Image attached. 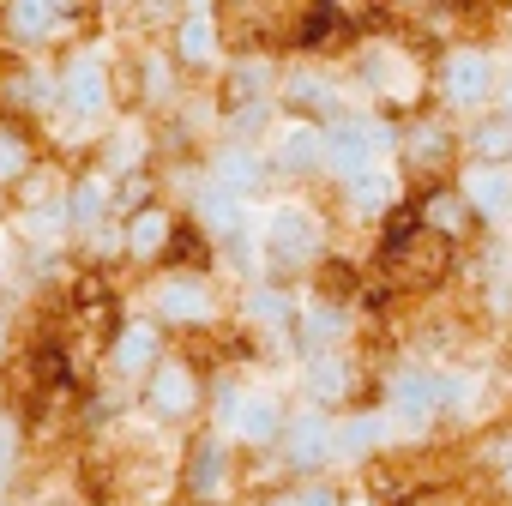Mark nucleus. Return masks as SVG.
Masks as SVG:
<instances>
[{
    "mask_svg": "<svg viewBox=\"0 0 512 506\" xmlns=\"http://www.w3.org/2000/svg\"><path fill=\"white\" fill-rule=\"evenodd\" d=\"M326 247H332V229L326 217L308 205V199H290V205H272L266 211V235H260V253H266V284H284L296 272H314L326 260Z\"/></svg>",
    "mask_w": 512,
    "mask_h": 506,
    "instance_id": "obj_1",
    "label": "nucleus"
},
{
    "mask_svg": "<svg viewBox=\"0 0 512 506\" xmlns=\"http://www.w3.org/2000/svg\"><path fill=\"white\" fill-rule=\"evenodd\" d=\"M428 97H434L440 115H470L476 121L500 97V61L482 43H452L428 73Z\"/></svg>",
    "mask_w": 512,
    "mask_h": 506,
    "instance_id": "obj_2",
    "label": "nucleus"
},
{
    "mask_svg": "<svg viewBox=\"0 0 512 506\" xmlns=\"http://www.w3.org/2000/svg\"><path fill=\"white\" fill-rule=\"evenodd\" d=\"M205 398H211V380H205V362L187 356V350H163V362L139 380V404L145 416L169 422V428H187L205 416Z\"/></svg>",
    "mask_w": 512,
    "mask_h": 506,
    "instance_id": "obj_3",
    "label": "nucleus"
},
{
    "mask_svg": "<svg viewBox=\"0 0 512 506\" xmlns=\"http://www.w3.org/2000/svg\"><path fill=\"white\" fill-rule=\"evenodd\" d=\"M398 151V121L392 115H368V109H350L326 127V169L338 181L350 175H368V169H386V157Z\"/></svg>",
    "mask_w": 512,
    "mask_h": 506,
    "instance_id": "obj_4",
    "label": "nucleus"
},
{
    "mask_svg": "<svg viewBox=\"0 0 512 506\" xmlns=\"http://www.w3.org/2000/svg\"><path fill=\"white\" fill-rule=\"evenodd\" d=\"M458 157H464V139H458L452 115H440V109H416V115L398 121V169L428 175V187H434V181H452Z\"/></svg>",
    "mask_w": 512,
    "mask_h": 506,
    "instance_id": "obj_5",
    "label": "nucleus"
},
{
    "mask_svg": "<svg viewBox=\"0 0 512 506\" xmlns=\"http://www.w3.org/2000/svg\"><path fill=\"white\" fill-rule=\"evenodd\" d=\"M332 440H338V416H326V410H290V422H284V434H278L272 452H278V464L296 482H320V470L338 464Z\"/></svg>",
    "mask_w": 512,
    "mask_h": 506,
    "instance_id": "obj_6",
    "label": "nucleus"
},
{
    "mask_svg": "<svg viewBox=\"0 0 512 506\" xmlns=\"http://www.w3.org/2000/svg\"><path fill=\"white\" fill-rule=\"evenodd\" d=\"M151 326H175V332H205L217 326V290L211 278H175V272H157L151 284Z\"/></svg>",
    "mask_w": 512,
    "mask_h": 506,
    "instance_id": "obj_7",
    "label": "nucleus"
},
{
    "mask_svg": "<svg viewBox=\"0 0 512 506\" xmlns=\"http://www.w3.org/2000/svg\"><path fill=\"white\" fill-rule=\"evenodd\" d=\"M284 422H290V410L272 392H235V404L217 416V434L229 446H241V452H272L278 434H284Z\"/></svg>",
    "mask_w": 512,
    "mask_h": 506,
    "instance_id": "obj_8",
    "label": "nucleus"
},
{
    "mask_svg": "<svg viewBox=\"0 0 512 506\" xmlns=\"http://www.w3.org/2000/svg\"><path fill=\"white\" fill-rule=\"evenodd\" d=\"M278 103L290 109V121H308V127H332L344 109V85L320 67H284L278 73Z\"/></svg>",
    "mask_w": 512,
    "mask_h": 506,
    "instance_id": "obj_9",
    "label": "nucleus"
},
{
    "mask_svg": "<svg viewBox=\"0 0 512 506\" xmlns=\"http://www.w3.org/2000/svg\"><path fill=\"white\" fill-rule=\"evenodd\" d=\"M302 386H308V404L326 410V416L368 410V404H362V368H356V356H344V350L308 356V362H302Z\"/></svg>",
    "mask_w": 512,
    "mask_h": 506,
    "instance_id": "obj_10",
    "label": "nucleus"
},
{
    "mask_svg": "<svg viewBox=\"0 0 512 506\" xmlns=\"http://www.w3.org/2000/svg\"><path fill=\"white\" fill-rule=\"evenodd\" d=\"M223 482H229V440H223L217 428H199V434L187 440V452H181L175 488H181L187 506H217Z\"/></svg>",
    "mask_w": 512,
    "mask_h": 506,
    "instance_id": "obj_11",
    "label": "nucleus"
},
{
    "mask_svg": "<svg viewBox=\"0 0 512 506\" xmlns=\"http://www.w3.org/2000/svg\"><path fill=\"white\" fill-rule=\"evenodd\" d=\"M380 410H386L392 428H428V422H440V368L404 362L386 380V404Z\"/></svg>",
    "mask_w": 512,
    "mask_h": 506,
    "instance_id": "obj_12",
    "label": "nucleus"
},
{
    "mask_svg": "<svg viewBox=\"0 0 512 506\" xmlns=\"http://www.w3.org/2000/svg\"><path fill=\"white\" fill-rule=\"evenodd\" d=\"M55 103H61V115L97 121L109 109V67H103V55H67L61 73H55Z\"/></svg>",
    "mask_w": 512,
    "mask_h": 506,
    "instance_id": "obj_13",
    "label": "nucleus"
},
{
    "mask_svg": "<svg viewBox=\"0 0 512 506\" xmlns=\"http://www.w3.org/2000/svg\"><path fill=\"white\" fill-rule=\"evenodd\" d=\"M163 350H169V344H163V326H151V320L139 314V320H121V326L109 332L103 362H109L115 380H133V386H139V380L163 362Z\"/></svg>",
    "mask_w": 512,
    "mask_h": 506,
    "instance_id": "obj_14",
    "label": "nucleus"
},
{
    "mask_svg": "<svg viewBox=\"0 0 512 506\" xmlns=\"http://www.w3.org/2000/svg\"><path fill=\"white\" fill-rule=\"evenodd\" d=\"M241 326H247V338L260 332L266 344H290L296 338V290L260 278V284L241 296Z\"/></svg>",
    "mask_w": 512,
    "mask_h": 506,
    "instance_id": "obj_15",
    "label": "nucleus"
},
{
    "mask_svg": "<svg viewBox=\"0 0 512 506\" xmlns=\"http://www.w3.org/2000/svg\"><path fill=\"white\" fill-rule=\"evenodd\" d=\"M217 55H223V19H217V7H193V13H181L175 19V67L181 73H199V67H217Z\"/></svg>",
    "mask_w": 512,
    "mask_h": 506,
    "instance_id": "obj_16",
    "label": "nucleus"
},
{
    "mask_svg": "<svg viewBox=\"0 0 512 506\" xmlns=\"http://www.w3.org/2000/svg\"><path fill=\"white\" fill-rule=\"evenodd\" d=\"M410 205H416L422 229H428L434 241H446V247H458V241L476 229V217H470V205H464V193H458L452 181H434V187H422Z\"/></svg>",
    "mask_w": 512,
    "mask_h": 506,
    "instance_id": "obj_17",
    "label": "nucleus"
},
{
    "mask_svg": "<svg viewBox=\"0 0 512 506\" xmlns=\"http://www.w3.org/2000/svg\"><path fill=\"white\" fill-rule=\"evenodd\" d=\"M386 446H392V422L380 404L338 416V440H332L338 464H374V458H386Z\"/></svg>",
    "mask_w": 512,
    "mask_h": 506,
    "instance_id": "obj_18",
    "label": "nucleus"
},
{
    "mask_svg": "<svg viewBox=\"0 0 512 506\" xmlns=\"http://www.w3.org/2000/svg\"><path fill=\"white\" fill-rule=\"evenodd\" d=\"M452 187L464 193V205H470L476 223H512V169H476V163H464L452 175Z\"/></svg>",
    "mask_w": 512,
    "mask_h": 506,
    "instance_id": "obj_19",
    "label": "nucleus"
},
{
    "mask_svg": "<svg viewBox=\"0 0 512 506\" xmlns=\"http://www.w3.org/2000/svg\"><path fill=\"white\" fill-rule=\"evenodd\" d=\"M97 169L109 181H127V175H145L151 169V121H121L103 133L97 145Z\"/></svg>",
    "mask_w": 512,
    "mask_h": 506,
    "instance_id": "obj_20",
    "label": "nucleus"
},
{
    "mask_svg": "<svg viewBox=\"0 0 512 506\" xmlns=\"http://www.w3.org/2000/svg\"><path fill=\"white\" fill-rule=\"evenodd\" d=\"M169 235H175V211H163V205H145V211L121 217V260H127V266H151V260H163Z\"/></svg>",
    "mask_w": 512,
    "mask_h": 506,
    "instance_id": "obj_21",
    "label": "nucleus"
},
{
    "mask_svg": "<svg viewBox=\"0 0 512 506\" xmlns=\"http://www.w3.org/2000/svg\"><path fill=\"white\" fill-rule=\"evenodd\" d=\"M266 163L278 175H320L326 169V127H308V121H284L278 145L266 151Z\"/></svg>",
    "mask_w": 512,
    "mask_h": 506,
    "instance_id": "obj_22",
    "label": "nucleus"
},
{
    "mask_svg": "<svg viewBox=\"0 0 512 506\" xmlns=\"http://www.w3.org/2000/svg\"><path fill=\"white\" fill-rule=\"evenodd\" d=\"M458 139L476 169H512V115L506 109H482Z\"/></svg>",
    "mask_w": 512,
    "mask_h": 506,
    "instance_id": "obj_23",
    "label": "nucleus"
},
{
    "mask_svg": "<svg viewBox=\"0 0 512 506\" xmlns=\"http://www.w3.org/2000/svg\"><path fill=\"white\" fill-rule=\"evenodd\" d=\"M217 187H229L241 205H247V193H260L266 187V175H272V163H266V151L260 145H223L217 157H211V169H205Z\"/></svg>",
    "mask_w": 512,
    "mask_h": 506,
    "instance_id": "obj_24",
    "label": "nucleus"
},
{
    "mask_svg": "<svg viewBox=\"0 0 512 506\" xmlns=\"http://www.w3.org/2000/svg\"><path fill=\"white\" fill-rule=\"evenodd\" d=\"M338 199H344L356 217H368V223H374V217L386 223V217L404 205V199H398V175H392V163H386V169H368V175L338 181Z\"/></svg>",
    "mask_w": 512,
    "mask_h": 506,
    "instance_id": "obj_25",
    "label": "nucleus"
},
{
    "mask_svg": "<svg viewBox=\"0 0 512 506\" xmlns=\"http://www.w3.org/2000/svg\"><path fill=\"white\" fill-rule=\"evenodd\" d=\"M278 97V67L266 55H241L223 67V103L229 109H247V103H272Z\"/></svg>",
    "mask_w": 512,
    "mask_h": 506,
    "instance_id": "obj_26",
    "label": "nucleus"
},
{
    "mask_svg": "<svg viewBox=\"0 0 512 506\" xmlns=\"http://www.w3.org/2000/svg\"><path fill=\"white\" fill-rule=\"evenodd\" d=\"M163 272H175V278H211V266H217V247L187 223V217H175V235H169V247H163V260H157Z\"/></svg>",
    "mask_w": 512,
    "mask_h": 506,
    "instance_id": "obj_27",
    "label": "nucleus"
},
{
    "mask_svg": "<svg viewBox=\"0 0 512 506\" xmlns=\"http://www.w3.org/2000/svg\"><path fill=\"white\" fill-rule=\"evenodd\" d=\"M43 169L31 121H0V187H25Z\"/></svg>",
    "mask_w": 512,
    "mask_h": 506,
    "instance_id": "obj_28",
    "label": "nucleus"
},
{
    "mask_svg": "<svg viewBox=\"0 0 512 506\" xmlns=\"http://www.w3.org/2000/svg\"><path fill=\"white\" fill-rule=\"evenodd\" d=\"M67 19H79V13H73V7H43V0H19V7H7V37L43 43V37L67 31Z\"/></svg>",
    "mask_w": 512,
    "mask_h": 506,
    "instance_id": "obj_29",
    "label": "nucleus"
},
{
    "mask_svg": "<svg viewBox=\"0 0 512 506\" xmlns=\"http://www.w3.org/2000/svg\"><path fill=\"white\" fill-rule=\"evenodd\" d=\"M350 31H356V13H344V7H308V13H296V25H290L296 49H320V43H338V37H350Z\"/></svg>",
    "mask_w": 512,
    "mask_h": 506,
    "instance_id": "obj_30",
    "label": "nucleus"
},
{
    "mask_svg": "<svg viewBox=\"0 0 512 506\" xmlns=\"http://www.w3.org/2000/svg\"><path fill=\"white\" fill-rule=\"evenodd\" d=\"M266 506H350L332 482H290L284 494H272Z\"/></svg>",
    "mask_w": 512,
    "mask_h": 506,
    "instance_id": "obj_31",
    "label": "nucleus"
},
{
    "mask_svg": "<svg viewBox=\"0 0 512 506\" xmlns=\"http://www.w3.org/2000/svg\"><path fill=\"white\" fill-rule=\"evenodd\" d=\"M488 308L512 320V253H488Z\"/></svg>",
    "mask_w": 512,
    "mask_h": 506,
    "instance_id": "obj_32",
    "label": "nucleus"
},
{
    "mask_svg": "<svg viewBox=\"0 0 512 506\" xmlns=\"http://www.w3.org/2000/svg\"><path fill=\"white\" fill-rule=\"evenodd\" d=\"M19 458H25V422L7 410V416H0V482L19 470Z\"/></svg>",
    "mask_w": 512,
    "mask_h": 506,
    "instance_id": "obj_33",
    "label": "nucleus"
},
{
    "mask_svg": "<svg viewBox=\"0 0 512 506\" xmlns=\"http://www.w3.org/2000/svg\"><path fill=\"white\" fill-rule=\"evenodd\" d=\"M13 410V380H7V368H0V416Z\"/></svg>",
    "mask_w": 512,
    "mask_h": 506,
    "instance_id": "obj_34",
    "label": "nucleus"
},
{
    "mask_svg": "<svg viewBox=\"0 0 512 506\" xmlns=\"http://www.w3.org/2000/svg\"><path fill=\"white\" fill-rule=\"evenodd\" d=\"M500 97H506V115H512V73H500Z\"/></svg>",
    "mask_w": 512,
    "mask_h": 506,
    "instance_id": "obj_35",
    "label": "nucleus"
},
{
    "mask_svg": "<svg viewBox=\"0 0 512 506\" xmlns=\"http://www.w3.org/2000/svg\"><path fill=\"white\" fill-rule=\"evenodd\" d=\"M422 506H446V500H422Z\"/></svg>",
    "mask_w": 512,
    "mask_h": 506,
    "instance_id": "obj_36",
    "label": "nucleus"
},
{
    "mask_svg": "<svg viewBox=\"0 0 512 506\" xmlns=\"http://www.w3.org/2000/svg\"><path fill=\"white\" fill-rule=\"evenodd\" d=\"M0 506H7V500H0Z\"/></svg>",
    "mask_w": 512,
    "mask_h": 506,
    "instance_id": "obj_37",
    "label": "nucleus"
}]
</instances>
